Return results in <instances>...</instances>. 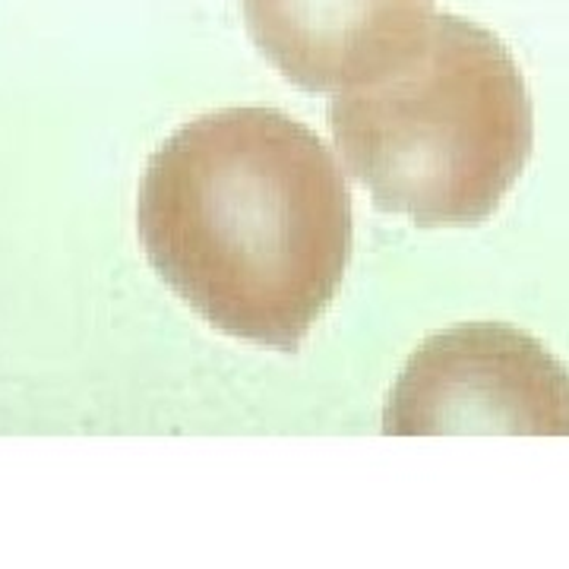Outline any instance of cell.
<instances>
[{"label":"cell","instance_id":"cell-1","mask_svg":"<svg viewBox=\"0 0 569 569\" xmlns=\"http://www.w3.org/2000/svg\"><path fill=\"white\" fill-rule=\"evenodd\" d=\"M137 228L206 323L295 351L346 279L351 197L310 127L276 108H224L152 152Z\"/></svg>","mask_w":569,"mask_h":569},{"label":"cell","instance_id":"cell-3","mask_svg":"<svg viewBox=\"0 0 569 569\" xmlns=\"http://www.w3.org/2000/svg\"><path fill=\"white\" fill-rule=\"evenodd\" d=\"M389 437H569V373L548 348L503 323L430 336L408 358L383 411Z\"/></svg>","mask_w":569,"mask_h":569},{"label":"cell","instance_id":"cell-4","mask_svg":"<svg viewBox=\"0 0 569 569\" xmlns=\"http://www.w3.org/2000/svg\"><path fill=\"white\" fill-rule=\"evenodd\" d=\"M247 32L284 80L339 96L421 48L433 0H241Z\"/></svg>","mask_w":569,"mask_h":569},{"label":"cell","instance_id":"cell-2","mask_svg":"<svg viewBox=\"0 0 569 569\" xmlns=\"http://www.w3.org/2000/svg\"><path fill=\"white\" fill-rule=\"evenodd\" d=\"M329 130L377 209L440 228L493 216L529 162L535 114L507 44L447 13L402 67L339 92Z\"/></svg>","mask_w":569,"mask_h":569}]
</instances>
